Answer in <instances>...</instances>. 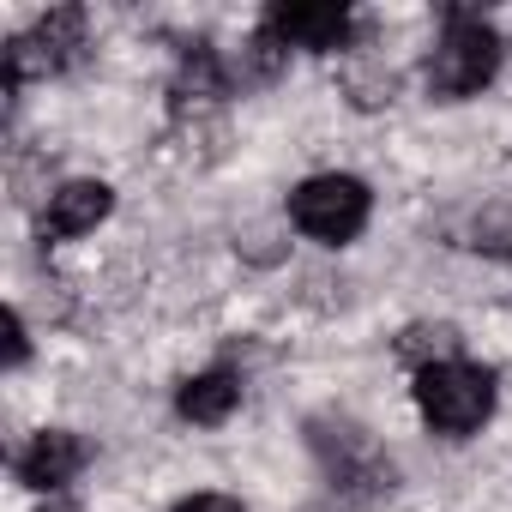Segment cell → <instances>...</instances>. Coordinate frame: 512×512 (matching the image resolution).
<instances>
[{
	"instance_id": "1",
	"label": "cell",
	"mask_w": 512,
	"mask_h": 512,
	"mask_svg": "<svg viewBox=\"0 0 512 512\" xmlns=\"http://www.w3.org/2000/svg\"><path fill=\"white\" fill-rule=\"evenodd\" d=\"M500 31L476 13V7H446L440 13V37H434V55H428V97L434 103H464L476 97L482 85H494L500 73Z\"/></svg>"
},
{
	"instance_id": "2",
	"label": "cell",
	"mask_w": 512,
	"mask_h": 512,
	"mask_svg": "<svg viewBox=\"0 0 512 512\" xmlns=\"http://www.w3.org/2000/svg\"><path fill=\"white\" fill-rule=\"evenodd\" d=\"M308 446L320 452L326 476H332V494L344 506H374L392 494V458L368 440L362 422L350 416H314L308 422Z\"/></svg>"
},
{
	"instance_id": "3",
	"label": "cell",
	"mask_w": 512,
	"mask_h": 512,
	"mask_svg": "<svg viewBox=\"0 0 512 512\" xmlns=\"http://www.w3.org/2000/svg\"><path fill=\"white\" fill-rule=\"evenodd\" d=\"M416 410L434 434L446 440H470L488 416H494V368L482 362H434L416 374Z\"/></svg>"
},
{
	"instance_id": "4",
	"label": "cell",
	"mask_w": 512,
	"mask_h": 512,
	"mask_svg": "<svg viewBox=\"0 0 512 512\" xmlns=\"http://www.w3.org/2000/svg\"><path fill=\"white\" fill-rule=\"evenodd\" d=\"M368 217H374V193H368V181H356V175H308L296 193H290V223L308 235V241H320V247H350L362 229H368Z\"/></svg>"
},
{
	"instance_id": "5",
	"label": "cell",
	"mask_w": 512,
	"mask_h": 512,
	"mask_svg": "<svg viewBox=\"0 0 512 512\" xmlns=\"http://www.w3.org/2000/svg\"><path fill=\"white\" fill-rule=\"evenodd\" d=\"M85 49V13L79 7H55L43 13L31 31H19L7 43V97H19L31 79H49V73H67Z\"/></svg>"
},
{
	"instance_id": "6",
	"label": "cell",
	"mask_w": 512,
	"mask_h": 512,
	"mask_svg": "<svg viewBox=\"0 0 512 512\" xmlns=\"http://www.w3.org/2000/svg\"><path fill=\"white\" fill-rule=\"evenodd\" d=\"M260 31H272L284 49H314V55H338L356 43V13L350 7H290V0H278V7L260 13Z\"/></svg>"
},
{
	"instance_id": "7",
	"label": "cell",
	"mask_w": 512,
	"mask_h": 512,
	"mask_svg": "<svg viewBox=\"0 0 512 512\" xmlns=\"http://www.w3.org/2000/svg\"><path fill=\"white\" fill-rule=\"evenodd\" d=\"M85 464H91V440H85V434H73V428H43V434H31V440L19 446L13 476H19L25 488H37V494H61L67 482L85 476Z\"/></svg>"
},
{
	"instance_id": "8",
	"label": "cell",
	"mask_w": 512,
	"mask_h": 512,
	"mask_svg": "<svg viewBox=\"0 0 512 512\" xmlns=\"http://www.w3.org/2000/svg\"><path fill=\"white\" fill-rule=\"evenodd\" d=\"M115 211V187L109 181H61L37 217V235L43 241H73V235H91L103 217Z\"/></svg>"
},
{
	"instance_id": "9",
	"label": "cell",
	"mask_w": 512,
	"mask_h": 512,
	"mask_svg": "<svg viewBox=\"0 0 512 512\" xmlns=\"http://www.w3.org/2000/svg\"><path fill=\"white\" fill-rule=\"evenodd\" d=\"M235 404H241V374H235V368H205V374L181 380V392H175V410H181L187 422H199V428L229 422Z\"/></svg>"
},
{
	"instance_id": "10",
	"label": "cell",
	"mask_w": 512,
	"mask_h": 512,
	"mask_svg": "<svg viewBox=\"0 0 512 512\" xmlns=\"http://www.w3.org/2000/svg\"><path fill=\"white\" fill-rule=\"evenodd\" d=\"M392 350H398L404 368L422 374V368H434V362H458V356H464V332H458L452 320H410Z\"/></svg>"
},
{
	"instance_id": "11",
	"label": "cell",
	"mask_w": 512,
	"mask_h": 512,
	"mask_svg": "<svg viewBox=\"0 0 512 512\" xmlns=\"http://www.w3.org/2000/svg\"><path fill=\"white\" fill-rule=\"evenodd\" d=\"M464 247L482 253V260H512V199H488L464 223Z\"/></svg>"
},
{
	"instance_id": "12",
	"label": "cell",
	"mask_w": 512,
	"mask_h": 512,
	"mask_svg": "<svg viewBox=\"0 0 512 512\" xmlns=\"http://www.w3.org/2000/svg\"><path fill=\"white\" fill-rule=\"evenodd\" d=\"M290 67V49L272 37V31H253L247 37V49L229 61V73H235V85L247 91V85H278V73Z\"/></svg>"
},
{
	"instance_id": "13",
	"label": "cell",
	"mask_w": 512,
	"mask_h": 512,
	"mask_svg": "<svg viewBox=\"0 0 512 512\" xmlns=\"http://www.w3.org/2000/svg\"><path fill=\"white\" fill-rule=\"evenodd\" d=\"M344 91H350L356 109H386V103L398 97V79H392V67L368 61V67H350V73H344Z\"/></svg>"
},
{
	"instance_id": "14",
	"label": "cell",
	"mask_w": 512,
	"mask_h": 512,
	"mask_svg": "<svg viewBox=\"0 0 512 512\" xmlns=\"http://www.w3.org/2000/svg\"><path fill=\"white\" fill-rule=\"evenodd\" d=\"M31 362V332H25V314L13 308L7 314V368H25Z\"/></svg>"
},
{
	"instance_id": "15",
	"label": "cell",
	"mask_w": 512,
	"mask_h": 512,
	"mask_svg": "<svg viewBox=\"0 0 512 512\" xmlns=\"http://www.w3.org/2000/svg\"><path fill=\"white\" fill-rule=\"evenodd\" d=\"M169 512H247L235 494H187V500H175Z\"/></svg>"
},
{
	"instance_id": "16",
	"label": "cell",
	"mask_w": 512,
	"mask_h": 512,
	"mask_svg": "<svg viewBox=\"0 0 512 512\" xmlns=\"http://www.w3.org/2000/svg\"><path fill=\"white\" fill-rule=\"evenodd\" d=\"M43 512H73V506H43Z\"/></svg>"
}]
</instances>
